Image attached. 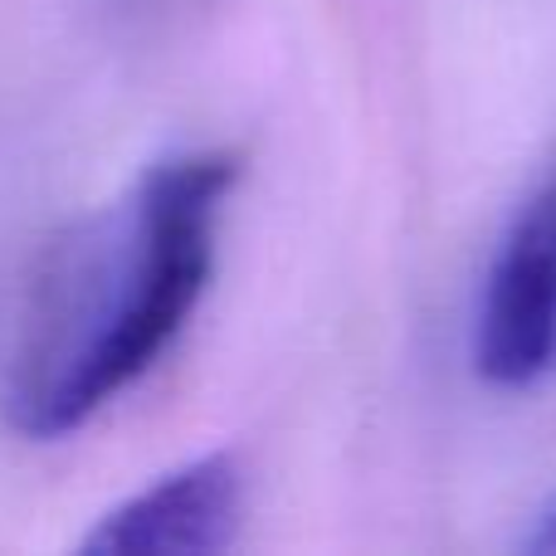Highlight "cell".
Masks as SVG:
<instances>
[{"mask_svg":"<svg viewBox=\"0 0 556 556\" xmlns=\"http://www.w3.org/2000/svg\"><path fill=\"white\" fill-rule=\"evenodd\" d=\"M235 152L147 166L117 205L45 254L10 362L5 410L25 440H64L176 346L215 274Z\"/></svg>","mask_w":556,"mask_h":556,"instance_id":"cell-1","label":"cell"},{"mask_svg":"<svg viewBox=\"0 0 556 556\" xmlns=\"http://www.w3.org/2000/svg\"><path fill=\"white\" fill-rule=\"evenodd\" d=\"M469 362L498 391L556 376V172L518 205L483 269Z\"/></svg>","mask_w":556,"mask_h":556,"instance_id":"cell-2","label":"cell"},{"mask_svg":"<svg viewBox=\"0 0 556 556\" xmlns=\"http://www.w3.org/2000/svg\"><path fill=\"white\" fill-rule=\"evenodd\" d=\"M244 473L235 454H201L98 518L78 547L93 556H201L235 547Z\"/></svg>","mask_w":556,"mask_h":556,"instance_id":"cell-3","label":"cell"},{"mask_svg":"<svg viewBox=\"0 0 556 556\" xmlns=\"http://www.w3.org/2000/svg\"><path fill=\"white\" fill-rule=\"evenodd\" d=\"M528 547H532V552H556V508L547 513V518H542V528L528 538Z\"/></svg>","mask_w":556,"mask_h":556,"instance_id":"cell-4","label":"cell"}]
</instances>
